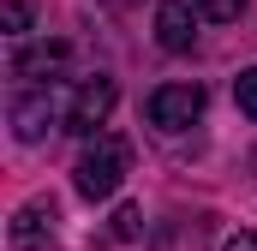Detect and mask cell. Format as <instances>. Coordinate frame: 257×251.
Returning <instances> with one entry per match:
<instances>
[{
    "label": "cell",
    "mask_w": 257,
    "mask_h": 251,
    "mask_svg": "<svg viewBox=\"0 0 257 251\" xmlns=\"http://www.w3.org/2000/svg\"><path fill=\"white\" fill-rule=\"evenodd\" d=\"M126 168H132V144H126V138H96V144L78 156L72 186H78L84 203H102V197H114V191H120Z\"/></svg>",
    "instance_id": "obj_1"
},
{
    "label": "cell",
    "mask_w": 257,
    "mask_h": 251,
    "mask_svg": "<svg viewBox=\"0 0 257 251\" xmlns=\"http://www.w3.org/2000/svg\"><path fill=\"white\" fill-rule=\"evenodd\" d=\"M221 251H257V233H227V245Z\"/></svg>",
    "instance_id": "obj_12"
},
{
    "label": "cell",
    "mask_w": 257,
    "mask_h": 251,
    "mask_svg": "<svg viewBox=\"0 0 257 251\" xmlns=\"http://www.w3.org/2000/svg\"><path fill=\"white\" fill-rule=\"evenodd\" d=\"M233 102H239L245 120H257V66H245V72L233 78Z\"/></svg>",
    "instance_id": "obj_8"
},
{
    "label": "cell",
    "mask_w": 257,
    "mask_h": 251,
    "mask_svg": "<svg viewBox=\"0 0 257 251\" xmlns=\"http://www.w3.org/2000/svg\"><path fill=\"white\" fill-rule=\"evenodd\" d=\"M0 24H6V36H24V30H30V6H24V0H6V6H0Z\"/></svg>",
    "instance_id": "obj_11"
},
{
    "label": "cell",
    "mask_w": 257,
    "mask_h": 251,
    "mask_svg": "<svg viewBox=\"0 0 257 251\" xmlns=\"http://www.w3.org/2000/svg\"><path fill=\"white\" fill-rule=\"evenodd\" d=\"M138 233H144V209L138 203H120L114 209V239H138Z\"/></svg>",
    "instance_id": "obj_10"
},
{
    "label": "cell",
    "mask_w": 257,
    "mask_h": 251,
    "mask_svg": "<svg viewBox=\"0 0 257 251\" xmlns=\"http://www.w3.org/2000/svg\"><path fill=\"white\" fill-rule=\"evenodd\" d=\"M192 6L209 18V24H233V18L245 12V0H192Z\"/></svg>",
    "instance_id": "obj_9"
},
{
    "label": "cell",
    "mask_w": 257,
    "mask_h": 251,
    "mask_svg": "<svg viewBox=\"0 0 257 251\" xmlns=\"http://www.w3.org/2000/svg\"><path fill=\"white\" fill-rule=\"evenodd\" d=\"M144 114H150V126H162V132H180V126H192L203 114V90L197 84H162V90H150Z\"/></svg>",
    "instance_id": "obj_3"
},
{
    "label": "cell",
    "mask_w": 257,
    "mask_h": 251,
    "mask_svg": "<svg viewBox=\"0 0 257 251\" xmlns=\"http://www.w3.org/2000/svg\"><path fill=\"white\" fill-rule=\"evenodd\" d=\"M66 114H72V96H66L60 84H42V90H30V96H18V102H12V126H18V138H24V144L48 138L54 120L66 126Z\"/></svg>",
    "instance_id": "obj_2"
},
{
    "label": "cell",
    "mask_w": 257,
    "mask_h": 251,
    "mask_svg": "<svg viewBox=\"0 0 257 251\" xmlns=\"http://www.w3.org/2000/svg\"><path fill=\"white\" fill-rule=\"evenodd\" d=\"M66 60V42H36V48H18L12 54V72L18 78H30V72H48V66Z\"/></svg>",
    "instance_id": "obj_7"
},
{
    "label": "cell",
    "mask_w": 257,
    "mask_h": 251,
    "mask_svg": "<svg viewBox=\"0 0 257 251\" xmlns=\"http://www.w3.org/2000/svg\"><path fill=\"white\" fill-rule=\"evenodd\" d=\"M114 102H120L114 78H84V84L72 90V114H66V132H96V126L114 114Z\"/></svg>",
    "instance_id": "obj_4"
},
{
    "label": "cell",
    "mask_w": 257,
    "mask_h": 251,
    "mask_svg": "<svg viewBox=\"0 0 257 251\" xmlns=\"http://www.w3.org/2000/svg\"><path fill=\"white\" fill-rule=\"evenodd\" d=\"M192 6L186 0H156V42L168 48V54H186L192 48Z\"/></svg>",
    "instance_id": "obj_6"
},
{
    "label": "cell",
    "mask_w": 257,
    "mask_h": 251,
    "mask_svg": "<svg viewBox=\"0 0 257 251\" xmlns=\"http://www.w3.org/2000/svg\"><path fill=\"white\" fill-rule=\"evenodd\" d=\"M54 215H60V203H54V197H36V203H24V209L12 215V245H18V251L48 245V227H54Z\"/></svg>",
    "instance_id": "obj_5"
}]
</instances>
